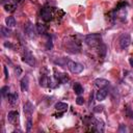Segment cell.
Masks as SVG:
<instances>
[{
	"mask_svg": "<svg viewBox=\"0 0 133 133\" xmlns=\"http://www.w3.org/2000/svg\"><path fill=\"white\" fill-rule=\"evenodd\" d=\"M101 34L100 33H91L84 37V43L89 47H97L101 45Z\"/></svg>",
	"mask_w": 133,
	"mask_h": 133,
	"instance_id": "cell-1",
	"label": "cell"
},
{
	"mask_svg": "<svg viewBox=\"0 0 133 133\" xmlns=\"http://www.w3.org/2000/svg\"><path fill=\"white\" fill-rule=\"evenodd\" d=\"M66 66H68L69 71L71 73H73V74H80L83 71V69H84V66L81 63L76 62V61H73V60H69Z\"/></svg>",
	"mask_w": 133,
	"mask_h": 133,
	"instance_id": "cell-2",
	"label": "cell"
},
{
	"mask_svg": "<svg viewBox=\"0 0 133 133\" xmlns=\"http://www.w3.org/2000/svg\"><path fill=\"white\" fill-rule=\"evenodd\" d=\"M118 44H119L121 49H126V48H128V47L130 46V44H131V37H130V34H128V33H124V34L119 37Z\"/></svg>",
	"mask_w": 133,
	"mask_h": 133,
	"instance_id": "cell-3",
	"label": "cell"
},
{
	"mask_svg": "<svg viewBox=\"0 0 133 133\" xmlns=\"http://www.w3.org/2000/svg\"><path fill=\"white\" fill-rule=\"evenodd\" d=\"M24 30H25L26 35H27L29 38H33V37H35V33H37L36 28H34L33 24H32V23H30V22H28V23L25 25Z\"/></svg>",
	"mask_w": 133,
	"mask_h": 133,
	"instance_id": "cell-4",
	"label": "cell"
},
{
	"mask_svg": "<svg viewBox=\"0 0 133 133\" xmlns=\"http://www.w3.org/2000/svg\"><path fill=\"white\" fill-rule=\"evenodd\" d=\"M41 17H42V19H43L45 22H49V21H51V19H52L51 7H49V6H45V7L42 9V11H41Z\"/></svg>",
	"mask_w": 133,
	"mask_h": 133,
	"instance_id": "cell-5",
	"label": "cell"
},
{
	"mask_svg": "<svg viewBox=\"0 0 133 133\" xmlns=\"http://www.w3.org/2000/svg\"><path fill=\"white\" fill-rule=\"evenodd\" d=\"M23 61L27 64H29L30 66H35L36 64V61H35V58L33 57L32 54L30 53H26L24 56H23Z\"/></svg>",
	"mask_w": 133,
	"mask_h": 133,
	"instance_id": "cell-6",
	"label": "cell"
},
{
	"mask_svg": "<svg viewBox=\"0 0 133 133\" xmlns=\"http://www.w3.org/2000/svg\"><path fill=\"white\" fill-rule=\"evenodd\" d=\"M107 95H108V90H107L106 87H104V88H100V89L97 91V94H96V99H97L98 101L101 102V101H103V100L106 99Z\"/></svg>",
	"mask_w": 133,
	"mask_h": 133,
	"instance_id": "cell-7",
	"label": "cell"
},
{
	"mask_svg": "<svg viewBox=\"0 0 133 133\" xmlns=\"http://www.w3.org/2000/svg\"><path fill=\"white\" fill-rule=\"evenodd\" d=\"M94 83H95V85H96L97 87H99V88H104V87L108 86L110 82H109L108 80L104 79V78H97Z\"/></svg>",
	"mask_w": 133,
	"mask_h": 133,
	"instance_id": "cell-8",
	"label": "cell"
},
{
	"mask_svg": "<svg viewBox=\"0 0 133 133\" xmlns=\"http://www.w3.org/2000/svg\"><path fill=\"white\" fill-rule=\"evenodd\" d=\"M33 111H34V106L30 102H27V103L24 104V113L28 116V118L31 116V114L33 113Z\"/></svg>",
	"mask_w": 133,
	"mask_h": 133,
	"instance_id": "cell-9",
	"label": "cell"
},
{
	"mask_svg": "<svg viewBox=\"0 0 133 133\" xmlns=\"http://www.w3.org/2000/svg\"><path fill=\"white\" fill-rule=\"evenodd\" d=\"M19 118V112L18 111H9L7 114V119L11 124H16V121Z\"/></svg>",
	"mask_w": 133,
	"mask_h": 133,
	"instance_id": "cell-10",
	"label": "cell"
},
{
	"mask_svg": "<svg viewBox=\"0 0 133 133\" xmlns=\"http://www.w3.org/2000/svg\"><path fill=\"white\" fill-rule=\"evenodd\" d=\"M28 86H29V79L27 76H24L21 79V90L22 91H27L28 90Z\"/></svg>",
	"mask_w": 133,
	"mask_h": 133,
	"instance_id": "cell-11",
	"label": "cell"
},
{
	"mask_svg": "<svg viewBox=\"0 0 133 133\" xmlns=\"http://www.w3.org/2000/svg\"><path fill=\"white\" fill-rule=\"evenodd\" d=\"M68 104L66 103H63V102H57L56 104H55V106H54V108L56 109V110H58V111H61V112H63V111H65L66 109H68Z\"/></svg>",
	"mask_w": 133,
	"mask_h": 133,
	"instance_id": "cell-12",
	"label": "cell"
},
{
	"mask_svg": "<svg viewBox=\"0 0 133 133\" xmlns=\"http://www.w3.org/2000/svg\"><path fill=\"white\" fill-rule=\"evenodd\" d=\"M5 24H6L7 27H9V28L15 27V26H16V20H15V18H14V17H7V18L5 19Z\"/></svg>",
	"mask_w": 133,
	"mask_h": 133,
	"instance_id": "cell-13",
	"label": "cell"
},
{
	"mask_svg": "<svg viewBox=\"0 0 133 133\" xmlns=\"http://www.w3.org/2000/svg\"><path fill=\"white\" fill-rule=\"evenodd\" d=\"M73 89H74L75 94H77L78 96H80V95L83 92V87H82V85H81L80 83H78V82L74 84V86H73Z\"/></svg>",
	"mask_w": 133,
	"mask_h": 133,
	"instance_id": "cell-14",
	"label": "cell"
},
{
	"mask_svg": "<svg viewBox=\"0 0 133 133\" xmlns=\"http://www.w3.org/2000/svg\"><path fill=\"white\" fill-rule=\"evenodd\" d=\"M68 61H69V59H66V58H64V57H60V58L56 59L54 62H55L56 64H58V65L64 66V65H68Z\"/></svg>",
	"mask_w": 133,
	"mask_h": 133,
	"instance_id": "cell-15",
	"label": "cell"
},
{
	"mask_svg": "<svg viewBox=\"0 0 133 133\" xmlns=\"http://www.w3.org/2000/svg\"><path fill=\"white\" fill-rule=\"evenodd\" d=\"M7 100L10 104H16L17 103V100H18V96L16 94H8L7 95Z\"/></svg>",
	"mask_w": 133,
	"mask_h": 133,
	"instance_id": "cell-16",
	"label": "cell"
},
{
	"mask_svg": "<svg viewBox=\"0 0 133 133\" xmlns=\"http://www.w3.org/2000/svg\"><path fill=\"white\" fill-rule=\"evenodd\" d=\"M9 27H4V26H2L1 27V35L2 36H4V37H6V36H8L9 34H10V30L8 29Z\"/></svg>",
	"mask_w": 133,
	"mask_h": 133,
	"instance_id": "cell-17",
	"label": "cell"
},
{
	"mask_svg": "<svg viewBox=\"0 0 133 133\" xmlns=\"http://www.w3.org/2000/svg\"><path fill=\"white\" fill-rule=\"evenodd\" d=\"M35 28H36L37 33H39V34H43V33L46 32V27L44 25H42V24H36Z\"/></svg>",
	"mask_w": 133,
	"mask_h": 133,
	"instance_id": "cell-18",
	"label": "cell"
},
{
	"mask_svg": "<svg viewBox=\"0 0 133 133\" xmlns=\"http://www.w3.org/2000/svg\"><path fill=\"white\" fill-rule=\"evenodd\" d=\"M126 115H127L129 118L133 119V110H132L130 107H127V108H126Z\"/></svg>",
	"mask_w": 133,
	"mask_h": 133,
	"instance_id": "cell-19",
	"label": "cell"
},
{
	"mask_svg": "<svg viewBox=\"0 0 133 133\" xmlns=\"http://www.w3.org/2000/svg\"><path fill=\"white\" fill-rule=\"evenodd\" d=\"M96 127H97V131H100V132H103V131H104V125H103L102 122H99V121H98Z\"/></svg>",
	"mask_w": 133,
	"mask_h": 133,
	"instance_id": "cell-20",
	"label": "cell"
},
{
	"mask_svg": "<svg viewBox=\"0 0 133 133\" xmlns=\"http://www.w3.org/2000/svg\"><path fill=\"white\" fill-rule=\"evenodd\" d=\"M4 8H5L6 11H14L15 8H16V6L12 5V4H5L4 5Z\"/></svg>",
	"mask_w": 133,
	"mask_h": 133,
	"instance_id": "cell-21",
	"label": "cell"
},
{
	"mask_svg": "<svg viewBox=\"0 0 133 133\" xmlns=\"http://www.w3.org/2000/svg\"><path fill=\"white\" fill-rule=\"evenodd\" d=\"M8 90H9V87L8 86H3L1 88V95H2V97H5L6 95H8Z\"/></svg>",
	"mask_w": 133,
	"mask_h": 133,
	"instance_id": "cell-22",
	"label": "cell"
},
{
	"mask_svg": "<svg viewBox=\"0 0 133 133\" xmlns=\"http://www.w3.org/2000/svg\"><path fill=\"white\" fill-rule=\"evenodd\" d=\"M76 104H78V105H83V104H84V99H83V97L78 96L77 99H76Z\"/></svg>",
	"mask_w": 133,
	"mask_h": 133,
	"instance_id": "cell-23",
	"label": "cell"
},
{
	"mask_svg": "<svg viewBox=\"0 0 133 133\" xmlns=\"http://www.w3.org/2000/svg\"><path fill=\"white\" fill-rule=\"evenodd\" d=\"M47 83H48V78L44 76V77L41 79V85H42V86H47Z\"/></svg>",
	"mask_w": 133,
	"mask_h": 133,
	"instance_id": "cell-24",
	"label": "cell"
},
{
	"mask_svg": "<svg viewBox=\"0 0 133 133\" xmlns=\"http://www.w3.org/2000/svg\"><path fill=\"white\" fill-rule=\"evenodd\" d=\"M103 108H104V106H103V105L96 106V107H95V109H94V111H95V112H102V111H103Z\"/></svg>",
	"mask_w": 133,
	"mask_h": 133,
	"instance_id": "cell-25",
	"label": "cell"
},
{
	"mask_svg": "<svg viewBox=\"0 0 133 133\" xmlns=\"http://www.w3.org/2000/svg\"><path fill=\"white\" fill-rule=\"evenodd\" d=\"M15 73L17 74V76H20V75H21V73H22V69L18 65L17 68H15Z\"/></svg>",
	"mask_w": 133,
	"mask_h": 133,
	"instance_id": "cell-26",
	"label": "cell"
},
{
	"mask_svg": "<svg viewBox=\"0 0 133 133\" xmlns=\"http://www.w3.org/2000/svg\"><path fill=\"white\" fill-rule=\"evenodd\" d=\"M31 125H32V122H31V118L29 117V118L27 119V131H30V129H31Z\"/></svg>",
	"mask_w": 133,
	"mask_h": 133,
	"instance_id": "cell-27",
	"label": "cell"
},
{
	"mask_svg": "<svg viewBox=\"0 0 133 133\" xmlns=\"http://www.w3.org/2000/svg\"><path fill=\"white\" fill-rule=\"evenodd\" d=\"M126 131H127V129H126L125 125H121L118 128V132H126Z\"/></svg>",
	"mask_w": 133,
	"mask_h": 133,
	"instance_id": "cell-28",
	"label": "cell"
},
{
	"mask_svg": "<svg viewBox=\"0 0 133 133\" xmlns=\"http://www.w3.org/2000/svg\"><path fill=\"white\" fill-rule=\"evenodd\" d=\"M4 74H5V78L7 79L8 78V73H7V68L6 66H4Z\"/></svg>",
	"mask_w": 133,
	"mask_h": 133,
	"instance_id": "cell-29",
	"label": "cell"
},
{
	"mask_svg": "<svg viewBox=\"0 0 133 133\" xmlns=\"http://www.w3.org/2000/svg\"><path fill=\"white\" fill-rule=\"evenodd\" d=\"M129 63H130V65L133 68V58H130V59H129Z\"/></svg>",
	"mask_w": 133,
	"mask_h": 133,
	"instance_id": "cell-30",
	"label": "cell"
},
{
	"mask_svg": "<svg viewBox=\"0 0 133 133\" xmlns=\"http://www.w3.org/2000/svg\"><path fill=\"white\" fill-rule=\"evenodd\" d=\"M4 46H5V47H9V48H11V47H12L9 43H4Z\"/></svg>",
	"mask_w": 133,
	"mask_h": 133,
	"instance_id": "cell-31",
	"label": "cell"
},
{
	"mask_svg": "<svg viewBox=\"0 0 133 133\" xmlns=\"http://www.w3.org/2000/svg\"><path fill=\"white\" fill-rule=\"evenodd\" d=\"M18 1H19V2H23L24 0H18Z\"/></svg>",
	"mask_w": 133,
	"mask_h": 133,
	"instance_id": "cell-32",
	"label": "cell"
}]
</instances>
